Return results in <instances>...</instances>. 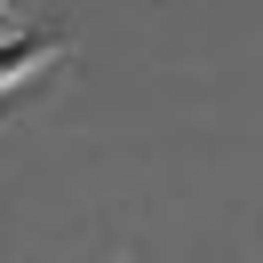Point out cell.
<instances>
[{
	"label": "cell",
	"mask_w": 263,
	"mask_h": 263,
	"mask_svg": "<svg viewBox=\"0 0 263 263\" xmlns=\"http://www.w3.org/2000/svg\"><path fill=\"white\" fill-rule=\"evenodd\" d=\"M56 56H64V40H56V32H32V24L0 32V96H8V88H24V80H40Z\"/></svg>",
	"instance_id": "1"
},
{
	"label": "cell",
	"mask_w": 263,
	"mask_h": 263,
	"mask_svg": "<svg viewBox=\"0 0 263 263\" xmlns=\"http://www.w3.org/2000/svg\"><path fill=\"white\" fill-rule=\"evenodd\" d=\"M0 32H16V16H8V8H0Z\"/></svg>",
	"instance_id": "2"
}]
</instances>
